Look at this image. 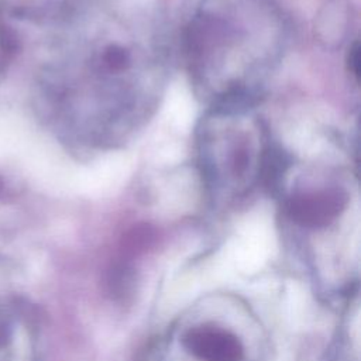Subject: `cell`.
Returning <instances> with one entry per match:
<instances>
[{
    "label": "cell",
    "instance_id": "1",
    "mask_svg": "<svg viewBox=\"0 0 361 361\" xmlns=\"http://www.w3.org/2000/svg\"><path fill=\"white\" fill-rule=\"evenodd\" d=\"M347 196L340 189H324L300 193L290 199V217L306 227H324L330 224L345 207Z\"/></svg>",
    "mask_w": 361,
    "mask_h": 361
},
{
    "label": "cell",
    "instance_id": "2",
    "mask_svg": "<svg viewBox=\"0 0 361 361\" xmlns=\"http://www.w3.org/2000/svg\"><path fill=\"white\" fill-rule=\"evenodd\" d=\"M185 347L200 361H240L243 345L230 331L216 326H197L185 336Z\"/></svg>",
    "mask_w": 361,
    "mask_h": 361
},
{
    "label": "cell",
    "instance_id": "3",
    "mask_svg": "<svg viewBox=\"0 0 361 361\" xmlns=\"http://www.w3.org/2000/svg\"><path fill=\"white\" fill-rule=\"evenodd\" d=\"M100 61L103 62L104 69L118 73L127 71L131 66V52L120 44H109L103 48L100 55Z\"/></svg>",
    "mask_w": 361,
    "mask_h": 361
},
{
    "label": "cell",
    "instance_id": "4",
    "mask_svg": "<svg viewBox=\"0 0 361 361\" xmlns=\"http://www.w3.org/2000/svg\"><path fill=\"white\" fill-rule=\"evenodd\" d=\"M11 347V300L0 295V361H6Z\"/></svg>",
    "mask_w": 361,
    "mask_h": 361
},
{
    "label": "cell",
    "instance_id": "5",
    "mask_svg": "<svg viewBox=\"0 0 361 361\" xmlns=\"http://www.w3.org/2000/svg\"><path fill=\"white\" fill-rule=\"evenodd\" d=\"M347 68L348 72L355 78V80H358V71H360V42L354 41L353 45L350 47L348 55H347Z\"/></svg>",
    "mask_w": 361,
    "mask_h": 361
}]
</instances>
